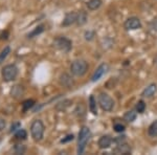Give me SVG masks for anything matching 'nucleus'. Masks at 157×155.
<instances>
[{
    "instance_id": "nucleus-1",
    "label": "nucleus",
    "mask_w": 157,
    "mask_h": 155,
    "mask_svg": "<svg viewBox=\"0 0 157 155\" xmlns=\"http://www.w3.org/2000/svg\"><path fill=\"white\" fill-rule=\"evenodd\" d=\"M90 130L88 127H83L78 133V153L83 154L85 151V148L87 146V143L90 138Z\"/></svg>"
},
{
    "instance_id": "nucleus-2",
    "label": "nucleus",
    "mask_w": 157,
    "mask_h": 155,
    "mask_svg": "<svg viewBox=\"0 0 157 155\" xmlns=\"http://www.w3.org/2000/svg\"><path fill=\"white\" fill-rule=\"evenodd\" d=\"M71 73L77 77H82L84 76L88 70V64L84 60H75L71 63L70 66Z\"/></svg>"
},
{
    "instance_id": "nucleus-3",
    "label": "nucleus",
    "mask_w": 157,
    "mask_h": 155,
    "mask_svg": "<svg viewBox=\"0 0 157 155\" xmlns=\"http://www.w3.org/2000/svg\"><path fill=\"white\" fill-rule=\"evenodd\" d=\"M30 133L35 141H40L43 137V133H44V125L40 119H36L33 122L32 126H30Z\"/></svg>"
},
{
    "instance_id": "nucleus-4",
    "label": "nucleus",
    "mask_w": 157,
    "mask_h": 155,
    "mask_svg": "<svg viewBox=\"0 0 157 155\" xmlns=\"http://www.w3.org/2000/svg\"><path fill=\"white\" fill-rule=\"evenodd\" d=\"M98 105L104 111H111L114 107V101L107 93H101L98 95Z\"/></svg>"
},
{
    "instance_id": "nucleus-5",
    "label": "nucleus",
    "mask_w": 157,
    "mask_h": 155,
    "mask_svg": "<svg viewBox=\"0 0 157 155\" xmlns=\"http://www.w3.org/2000/svg\"><path fill=\"white\" fill-rule=\"evenodd\" d=\"M18 73V69L15 65H6V67L2 69V78L4 81L10 82V81L15 80Z\"/></svg>"
},
{
    "instance_id": "nucleus-6",
    "label": "nucleus",
    "mask_w": 157,
    "mask_h": 155,
    "mask_svg": "<svg viewBox=\"0 0 157 155\" xmlns=\"http://www.w3.org/2000/svg\"><path fill=\"white\" fill-rule=\"evenodd\" d=\"M54 44L56 47L59 48L60 50H63V52H69L71 49V41L64 37H60L56 39Z\"/></svg>"
},
{
    "instance_id": "nucleus-7",
    "label": "nucleus",
    "mask_w": 157,
    "mask_h": 155,
    "mask_svg": "<svg viewBox=\"0 0 157 155\" xmlns=\"http://www.w3.org/2000/svg\"><path fill=\"white\" fill-rule=\"evenodd\" d=\"M125 29L127 30H134V29H140L141 27V22L140 20L136 17H131L126 20L125 22Z\"/></svg>"
},
{
    "instance_id": "nucleus-8",
    "label": "nucleus",
    "mask_w": 157,
    "mask_h": 155,
    "mask_svg": "<svg viewBox=\"0 0 157 155\" xmlns=\"http://www.w3.org/2000/svg\"><path fill=\"white\" fill-rule=\"evenodd\" d=\"M108 68L109 67H108V65L106 64V63H103V64H101L97 68V70L94 72V73H93L92 78H91V81H92V82H97L98 80H100V79L102 78L103 76L108 72Z\"/></svg>"
},
{
    "instance_id": "nucleus-9",
    "label": "nucleus",
    "mask_w": 157,
    "mask_h": 155,
    "mask_svg": "<svg viewBox=\"0 0 157 155\" xmlns=\"http://www.w3.org/2000/svg\"><path fill=\"white\" fill-rule=\"evenodd\" d=\"M77 19H78V13H75V12H71V13H68L65 16L64 20L62 22V25L63 26H69V25L73 24L75 22H77Z\"/></svg>"
},
{
    "instance_id": "nucleus-10",
    "label": "nucleus",
    "mask_w": 157,
    "mask_h": 155,
    "mask_svg": "<svg viewBox=\"0 0 157 155\" xmlns=\"http://www.w3.org/2000/svg\"><path fill=\"white\" fill-rule=\"evenodd\" d=\"M114 153L116 154H124L127 155L131 153V148L127 143H124L121 145H117L116 148L114 149Z\"/></svg>"
},
{
    "instance_id": "nucleus-11",
    "label": "nucleus",
    "mask_w": 157,
    "mask_h": 155,
    "mask_svg": "<svg viewBox=\"0 0 157 155\" xmlns=\"http://www.w3.org/2000/svg\"><path fill=\"white\" fill-rule=\"evenodd\" d=\"M156 90H157L156 84H150V85H149L148 87L143 91L141 96H143V98H151V96H153L154 95H155Z\"/></svg>"
},
{
    "instance_id": "nucleus-12",
    "label": "nucleus",
    "mask_w": 157,
    "mask_h": 155,
    "mask_svg": "<svg viewBox=\"0 0 157 155\" xmlns=\"http://www.w3.org/2000/svg\"><path fill=\"white\" fill-rule=\"evenodd\" d=\"M111 144H112V138L109 135H104L98 141V146L101 149H107L111 146Z\"/></svg>"
},
{
    "instance_id": "nucleus-13",
    "label": "nucleus",
    "mask_w": 157,
    "mask_h": 155,
    "mask_svg": "<svg viewBox=\"0 0 157 155\" xmlns=\"http://www.w3.org/2000/svg\"><path fill=\"white\" fill-rule=\"evenodd\" d=\"M60 83H61V85L65 86V87H67V88H70V87H72V85H73V80L71 79V77H69V76L67 75V73H64V75H62L60 77Z\"/></svg>"
},
{
    "instance_id": "nucleus-14",
    "label": "nucleus",
    "mask_w": 157,
    "mask_h": 155,
    "mask_svg": "<svg viewBox=\"0 0 157 155\" xmlns=\"http://www.w3.org/2000/svg\"><path fill=\"white\" fill-rule=\"evenodd\" d=\"M101 6H102V0H89V1L87 2L88 9L91 10V11L98 10Z\"/></svg>"
},
{
    "instance_id": "nucleus-15",
    "label": "nucleus",
    "mask_w": 157,
    "mask_h": 155,
    "mask_svg": "<svg viewBox=\"0 0 157 155\" xmlns=\"http://www.w3.org/2000/svg\"><path fill=\"white\" fill-rule=\"evenodd\" d=\"M89 109L93 114H98L97 101H95V99L93 95H90V98H89Z\"/></svg>"
},
{
    "instance_id": "nucleus-16",
    "label": "nucleus",
    "mask_w": 157,
    "mask_h": 155,
    "mask_svg": "<svg viewBox=\"0 0 157 155\" xmlns=\"http://www.w3.org/2000/svg\"><path fill=\"white\" fill-rule=\"evenodd\" d=\"M87 21V15H86L85 12L81 11L80 13H78V19H77V23L78 25H83L86 23Z\"/></svg>"
},
{
    "instance_id": "nucleus-17",
    "label": "nucleus",
    "mask_w": 157,
    "mask_h": 155,
    "mask_svg": "<svg viewBox=\"0 0 157 155\" xmlns=\"http://www.w3.org/2000/svg\"><path fill=\"white\" fill-rule=\"evenodd\" d=\"M23 93V89H22V86H19V85H16L13 87L12 89V95L14 98H19L20 95H22Z\"/></svg>"
},
{
    "instance_id": "nucleus-18",
    "label": "nucleus",
    "mask_w": 157,
    "mask_h": 155,
    "mask_svg": "<svg viewBox=\"0 0 157 155\" xmlns=\"http://www.w3.org/2000/svg\"><path fill=\"white\" fill-rule=\"evenodd\" d=\"M136 118V112H134V111H128V112L125 113V115H124V119H125L126 122H133L135 121Z\"/></svg>"
},
{
    "instance_id": "nucleus-19",
    "label": "nucleus",
    "mask_w": 157,
    "mask_h": 155,
    "mask_svg": "<svg viewBox=\"0 0 157 155\" xmlns=\"http://www.w3.org/2000/svg\"><path fill=\"white\" fill-rule=\"evenodd\" d=\"M149 135L152 137H156L157 136V121H155L154 123L151 124V126L149 127Z\"/></svg>"
},
{
    "instance_id": "nucleus-20",
    "label": "nucleus",
    "mask_w": 157,
    "mask_h": 155,
    "mask_svg": "<svg viewBox=\"0 0 157 155\" xmlns=\"http://www.w3.org/2000/svg\"><path fill=\"white\" fill-rule=\"evenodd\" d=\"M34 105H35L34 100H26L25 102H23V104H22V110H23V112H26V111L29 110Z\"/></svg>"
},
{
    "instance_id": "nucleus-21",
    "label": "nucleus",
    "mask_w": 157,
    "mask_h": 155,
    "mask_svg": "<svg viewBox=\"0 0 157 155\" xmlns=\"http://www.w3.org/2000/svg\"><path fill=\"white\" fill-rule=\"evenodd\" d=\"M10 52H11V48H10L9 46L4 47V49L0 52V64H1L2 62H4V60L6 59V57L9 56Z\"/></svg>"
},
{
    "instance_id": "nucleus-22",
    "label": "nucleus",
    "mask_w": 157,
    "mask_h": 155,
    "mask_svg": "<svg viewBox=\"0 0 157 155\" xmlns=\"http://www.w3.org/2000/svg\"><path fill=\"white\" fill-rule=\"evenodd\" d=\"M44 30V26L43 25H40V26H38L36 27V29H34L33 30L30 34H29V38H34V37H36L37 35H40L41 33Z\"/></svg>"
},
{
    "instance_id": "nucleus-23",
    "label": "nucleus",
    "mask_w": 157,
    "mask_h": 155,
    "mask_svg": "<svg viewBox=\"0 0 157 155\" xmlns=\"http://www.w3.org/2000/svg\"><path fill=\"white\" fill-rule=\"evenodd\" d=\"M146 109V104L144 101H138V103L136 104V110H137V112L139 113H143L144 111H145Z\"/></svg>"
},
{
    "instance_id": "nucleus-24",
    "label": "nucleus",
    "mask_w": 157,
    "mask_h": 155,
    "mask_svg": "<svg viewBox=\"0 0 157 155\" xmlns=\"http://www.w3.org/2000/svg\"><path fill=\"white\" fill-rule=\"evenodd\" d=\"M26 136H27L26 131L23 130V129H21V128H20L19 130L16 132V137H17V138H19V139H25V138H26Z\"/></svg>"
},
{
    "instance_id": "nucleus-25",
    "label": "nucleus",
    "mask_w": 157,
    "mask_h": 155,
    "mask_svg": "<svg viewBox=\"0 0 157 155\" xmlns=\"http://www.w3.org/2000/svg\"><path fill=\"white\" fill-rule=\"evenodd\" d=\"M15 152H16L17 154H23L25 152V147L22 146V145H17V146L15 147Z\"/></svg>"
},
{
    "instance_id": "nucleus-26",
    "label": "nucleus",
    "mask_w": 157,
    "mask_h": 155,
    "mask_svg": "<svg viewBox=\"0 0 157 155\" xmlns=\"http://www.w3.org/2000/svg\"><path fill=\"white\" fill-rule=\"evenodd\" d=\"M114 143L116 144V146L117 145H121V144H124L126 143V136H117L116 138L114 139Z\"/></svg>"
},
{
    "instance_id": "nucleus-27",
    "label": "nucleus",
    "mask_w": 157,
    "mask_h": 155,
    "mask_svg": "<svg viewBox=\"0 0 157 155\" xmlns=\"http://www.w3.org/2000/svg\"><path fill=\"white\" fill-rule=\"evenodd\" d=\"M114 130L116 132H123L125 130V126L121 125V124H115L114 125Z\"/></svg>"
},
{
    "instance_id": "nucleus-28",
    "label": "nucleus",
    "mask_w": 157,
    "mask_h": 155,
    "mask_svg": "<svg viewBox=\"0 0 157 155\" xmlns=\"http://www.w3.org/2000/svg\"><path fill=\"white\" fill-rule=\"evenodd\" d=\"M73 139V135L72 134H69V135H67L65 138H63L62 141H61V143H67V141H70Z\"/></svg>"
},
{
    "instance_id": "nucleus-29",
    "label": "nucleus",
    "mask_w": 157,
    "mask_h": 155,
    "mask_svg": "<svg viewBox=\"0 0 157 155\" xmlns=\"http://www.w3.org/2000/svg\"><path fill=\"white\" fill-rule=\"evenodd\" d=\"M19 129H20V124L19 123H16V124H14V125L12 126L11 132H16V131H18Z\"/></svg>"
},
{
    "instance_id": "nucleus-30",
    "label": "nucleus",
    "mask_w": 157,
    "mask_h": 155,
    "mask_svg": "<svg viewBox=\"0 0 157 155\" xmlns=\"http://www.w3.org/2000/svg\"><path fill=\"white\" fill-rule=\"evenodd\" d=\"M85 36H86V40H91L93 38V36H94V33H86L85 34Z\"/></svg>"
},
{
    "instance_id": "nucleus-31",
    "label": "nucleus",
    "mask_w": 157,
    "mask_h": 155,
    "mask_svg": "<svg viewBox=\"0 0 157 155\" xmlns=\"http://www.w3.org/2000/svg\"><path fill=\"white\" fill-rule=\"evenodd\" d=\"M4 127H6V121L0 118V131H1L2 129H4Z\"/></svg>"
}]
</instances>
